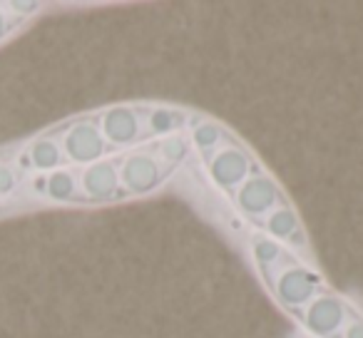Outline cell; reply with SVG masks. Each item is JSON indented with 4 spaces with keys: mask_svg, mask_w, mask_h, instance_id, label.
<instances>
[{
    "mask_svg": "<svg viewBox=\"0 0 363 338\" xmlns=\"http://www.w3.org/2000/svg\"><path fill=\"white\" fill-rule=\"evenodd\" d=\"M189 159L192 142L184 132L120 152L95 164L35 174L30 189L43 202L57 207H112L157 194Z\"/></svg>",
    "mask_w": 363,
    "mask_h": 338,
    "instance_id": "3",
    "label": "cell"
},
{
    "mask_svg": "<svg viewBox=\"0 0 363 338\" xmlns=\"http://www.w3.org/2000/svg\"><path fill=\"white\" fill-rule=\"evenodd\" d=\"M244 252L274 306L308 338H363V306L338 291L318 261L284 244L244 232Z\"/></svg>",
    "mask_w": 363,
    "mask_h": 338,
    "instance_id": "2",
    "label": "cell"
},
{
    "mask_svg": "<svg viewBox=\"0 0 363 338\" xmlns=\"http://www.w3.org/2000/svg\"><path fill=\"white\" fill-rule=\"evenodd\" d=\"M6 6V11L11 13V16H16V18H30V16H38V13L43 11V6L40 3H3Z\"/></svg>",
    "mask_w": 363,
    "mask_h": 338,
    "instance_id": "5",
    "label": "cell"
},
{
    "mask_svg": "<svg viewBox=\"0 0 363 338\" xmlns=\"http://www.w3.org/2000/svg\"><path fill=\"white\" fill-rule=\"evenodd\" d=\"M187 135L207 187L237 217L242 232L262 234L316 261L308 229L291 194L239 132L202 112Z\"/></svg>",
    "mask_w": 363,
    "mask_h": 338,
    "instance_id": "1",
    "label": "cell"
},
{
    "mask_svg": "<svg viewBox=\"0 0 363 338\" xmlns=\"http://www.w3.org/2000/svg\"><path fill=\"white\" fill-rule=\"evenodd\" d=\"M23 23V18H16V16H11V13L6 11V6L0 3V43L6 40L8 35L13 33V28H18Z\"/></svg>",
    "mask_w": 363,
    "mask_h": 338,
    "instance_id": "6",
    "label": "cell"
},
{
    "mask_svg": "<svg viewBox=\"0 0 363 338\" xmlns=\"http://www.w3.org/2000/svg\"><path fill=\"white\" fill-rule=\"evenodd\" d=\"M18 189V172L8 162H0V197H11Z\"/></svg>",
    "mask_w": 363,
    "mask_h": 338,
    "instance_id": "4",
    "label": "cell"
}]
</instances>
